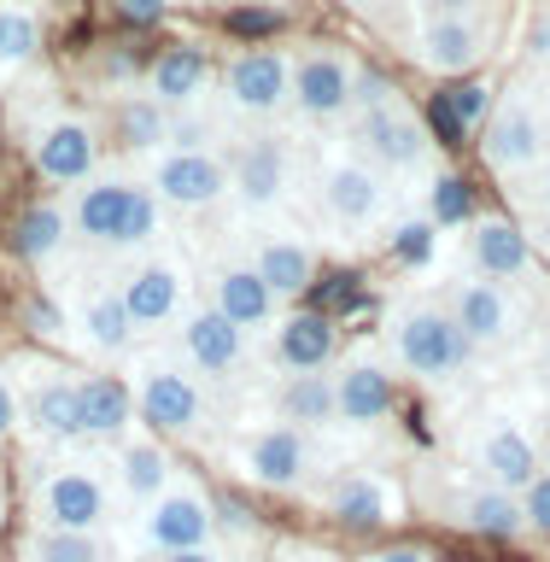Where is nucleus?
I'll return each mask as SVG.
<instances>
[{"mask_svg":"<svg viewBox=\"0 0 550 562\" xmlns=\"http://www.w3.org/2000/svg\"><path fill=\"white\" fill-rule=\"evenodd\" d=\"M65 328L77 334L88 351H100V358H123V351L135 346V316H130V305H123L117 281H100V288L70 293Z\"/></svg>","mask_w":550,"mask_h":562,"instance_id":"dca6fc26","label":"nucleus"},{"mask_svg":"<svg viewBox=\"0 0 550 562\" xmlns=\"http://www.w3.org/2000/svg\"><path fill=\"white\" fill-rule=\"evenodd\" d=\"M316 469V451H311V434L293 428V422H281V428H263L246 439V474H252L258 486H276V492H293L305 486Z\"/></svg>","mask_w":550,"mask_h":562,"instance_id":"aec40b11","label":"nucleus"},{"mask_svg":"<svg viewBox=\"0 0 550 562\" xmlns=\"http://www.w3.org/2000/svg\"><path fill=\"white\" fill-rule=\"evenodd\" d=\"M276 411L293 422V428H323V422H340V404H334V375L328 369H311V375H288L276 386Z\"/></svg>","mask_w":550,"mask_h":562,"instance_id":"c85d7f7f","label":"nucleus"},{"mask_svg":"<svg viewBox=\"0 0 550 562\" xmlns=\"http://www.w3.org/2000/svg\"><path fill=\"white\" fill-rule=\"evenodd\" d=\"M492 0H422V12L428 18H481Z\"/></svg>","mask_w":550,"mask_h":562,"instance_id":"a19ab883","label":"nucleus"},{"mask_svg":"<svg viewBox=\"0 0 550 562\" xmlns=\"http://www.w3.org/2000/svg\"><path fill=\"white\" fill-rule=\"evenodd\" d=\"M358 153L375 170H428L434 135L404 100H386V105H369L358 117Z\"/></svg>","mask_w":550,"mask_h":562,"instance_id":"6e6552de","label":"nucleus"},{"mask_svg":"<svg viewBox=\"0 0 550 562\" xmlns=\"http://www.w3.org/2000/svg\"><path fill=\"white\" fill-rule=\"evenodd\" d=\"M30 165L59 188H77L100 170V135L94 123L82 117H47L42 130L30 135Z\"/></svg>","mask_w":550,"mask_h":562,"instance_id":"ddd939ff","label":"nucleus"},{"mask_svg":"<svg viewBox=\"0 0 550 562\" xmlns=\"http://www.w3.org/2000/svg\"><path fill=\"white\" fill-rule=\"evenodd\" d=\"M117 293H123V305H130L135 328H165L188 311V270L176 258H147L117 281Z\"/></svg>","mask_w":550,"mask_h":562,"instance_id":"a211bd4d","label":"nucleus"},{"mask_svg":"<svg viewBox=\"0 0 550 562\" xmlns=\"http://www.w3.org/2000/svg\"><path fill=\"white\" fill-rule=\"evenodd\" d=\"M176 323H182V351H176V358H182L200 381H228L246 363V334L228 323L223 311L188 305Z\"/></svg>","mask_w":550,"mask_h":562,"instance_id":"4468645a","label":"nucleus"},{"mask_svg":"<svg viewBox=\"0 0 550 562\" xmlns=\"http://www.w3.org/2000/svg\"><path fill=\"white\" fill-rule=\"evenodd\" d=\"M217 82L240 117H276L293 105V59L281 47H240Z\"/></svg>","mask_w":550,"mask_h":562,"instance_id":"0eeeda50","label":"nucleus"},{"mask_svg":"<svg viewBox=\"0 0 550 562\" xmlns=\"http://www.w3.org/2000/svg\"><path fill=\"white\" fill-rule=\"evenodd\" d=\"M18 422H24V416H18V381L7 375V369H0V439H7Z\"/></svg>","mask_w":550,"mask_h":562,"instance_id":"79ce46f5","label":"nucleus"},{"mask_svg":"<svg viewBox=\"0 0 550 562\" xmlns=\"http://www.w3.org/2000/svg\"><path fill=\"white\" fill-rule=\"evenodd\" d=\"M70 235L88 240V246H105V252H130V246H147L158 240V193L147 182H130V176H88V182L70 188Z\"/></svg>","mask_w":550,"mask_h":562,"instance_id":"f257e3e1","label":"nucleus"},{"mask_svg":"<svg viewBox=\"0 0 550 562\" xmlns=\"http://www.w3.org/2000/svg\"><path fill=\"white\" fill-rule=\"evenodd\" d=\"M0 527H7V486H0Z\"/></svg>","mask_w":550,"mask_h":562,"instance_id":"603ef678","label":"nucleus"},{"mask_svg":"<svg viewBox=\"0 0 550 562\" xmlns=\"http://www.w3.org/2000/svg\"><path fill=\"white\" fill-rule=\"evenodd\" d=\"M527 59H534V65H550V12H539L534 30H527Z\"/></svg>","mask_w":550,"mask_h":562,"instance_id":"37998d69","label":"nucleus"},{"mask_svg":"<svg viewBox=\"0 0 550 562\" xmlns=\"http://www.w3.org/2000/svg\"><path fill=\"white\" fill-rule=\"evenodd\" d=\"M135 416L165 439H193L205 428V386L182 358H147L135 369Z\"/></svg>","mask_w":550,"mask_h":562,"instance_id":"7ed1b4c3","label":"nucleus"},{"mask_svg":"<svg viewBox=\"0 0 550 562\" xmlns=\"http://www.w3.org/2000/svg\"><path fill=\"white\" fill-rule=\"evenodd\" d=\"M492 105H498V100H492V88L463 77L446 100H439V112H446V123H457V130H481V123L492 117Z\"/></svg>","mask_w":550,"mask_h":562,"instance_id":"e433bc0d","label":"nucleus"},{"mask_svg":"<svg viewBox=\"0 0 550 562\" xmlns=\"http://www.w3.org/2000/svg\"><path fill=\"white\" fill-rule=\"evenodd\" d=\"M82 393V439H117L135 422V386L117 375H77Z\"/></svg>","mask_w":550,"mask_h":562,"instance_id":"cd10ccee","label":"nucleus"},{"mask_svg":"<svg viewBox=\"0 0 550 562\" xmlns=\"http://www.w3.org/2000/svg\"><path fill=\"white\" fill-rule=\"evenodd\" d=\"M117 140L130 153H165L170 147V112L153 94L117 100Z\"/></svg>","mask_w":550,"mask_h":562,"instance_id":"72a5a7b5","label":"nucleus"},{"mask_svg":"<svg viewBox=\"0 0 550 562\" xmlns=\"http://www.w3.org/2000/svg\"><path fill=\"white\" fill-rule=\"evenodd\" d=\"M316 193H323V211L340 228H375L386 217V182L375 165L363 158H334V165L316 176Z\"/></svg>","mask_w":550,"mask_h":562,"instance_id":"2eb2a0df","label":"nucleus"},{"mask_svg":"<svg viewBox=\"0 0 550 562\" xmlns=\"http://www.w3.org/2000/svg\"><path fill=\"white\" fill-rule=\"evenodd\" d=\"M539 211H545V223H550V165L539 170Z\"/></svg>","mask_w":550,"mask_h":562,"instance_id":"8fccbe9b","label":"nucleus"},{"mask_svg":"<svg viewBox=\"0 0 550 562\" xmlns=\"http://www.w3.org/2000/svg\"><path fill=\"white\" fill-rule=\"evenodd\" d=\"M428 252H434V223H404L399 240H393V258L399 263H422Z\"/></svg>","mask_w":550,"mask_h":562,"instance_id":"58836bf2","label":"nucleus"},{"mask_svg":"<svg viewBox=\"0 0 550 562\" xmlns=\"http://www.w3.org/2000/svg\"><path fill=\"white\" fill-rule=\"evenodd\" d=\"M334 351H340V334L323 311H293L276 323V363L288 375H311V369H328Z\"/></svg>","mask_w":550,"mask_h":562,"instance_id":"393cba45","label":"nucleus"},{"mask_svg":"<svg viewBox=\"0 0 550 562\" xmlns=\"http://www.w3.org/2000/svg\"><path fill=\"white\" fill-rule=\"evenodd\" d=\"M147 188L170 211H205L228 193V158L217 147H165L147 165Z\"/></svg>","mask_w":550,"mask_h":562,"instance_id":"423d86ee","label":"nucleus"},{"mask_svg":"<svg viewBox=\"0 0 550 562\" xmlns=\"http://www.w3.org/2000/svg\"><path fill=\"white\" fill-rule=\"evenodd\" d=\"M288 182H293V153L276 135H246L228 158V193L246 211H276L288 200Z\"/></svg>","mask_w":550,"mask_h":562,"instance_id":"9b49d317","label":"nucleus"},{"mask_svg":"<svg viewBox=\"0 0 550 562\" xmlns=\"http://www.w3.org/2000/svg\"><path fill=\"white\" fill-rule=\"evenodd\" d=\"M211 533H217V509H211V498L200 486H165L158 498L147 504V516H141V539L153 544L158 557L170 551H193V544H211Z\"/></svg>","mask_w":550,"mask_h":562,"instance_id":"9d476101","label":"nucleus"},{"mask_svg":"<svg viewBox=\"0 0 550 562\" xmlns=\"http://www.w3.org/2000/svg\"><path fill=\"white\" fill-rule=\"evenodd\" d=\"M246 562H258V557H246Z\"/></svg>","mask_w":550,"mask_h":562,"instance_id":"6e6d98bb","label":"nucleus"},{"mask_svg":"<svg viewBox=\"0 0 550 562\" xmlns=\"http://www.w3.org/2000/svg\"><path fill=\"white\" fill-rule=\"evenodd\" d=\"M393 358L399 369H411L416 381H457L474 358L469 334L457 328V316L446 305H434V299H422V305H399L393 311Z\"/></svg>","mask_w":550,"mask_h":562,"instance_id":"f03ea898","label":"nucleus"},{"mask_svg":"<svg viewBox=\"0 0 550 562\" xmlns=\"http://www.w3.org/2000/svg\"><path fill=\"white\" fill-rule=\"evenodd\" d=\"M205 305L223 311L240 334H258V328L276 323V305H281V299L263 288V276L252 270V263L228 258V263H217V270H211V299H205Z\"/></svg>","mask_w":550,"mask_h":562,"instance_id":"412c9836","label":"nucleus"},{"mask_svg":"<svg viewBox=\"0 0 550 562\" xmlns=\"http://www.w3.org/2000/svg\"><path fill=\"white\" fill-rule=\"evenodd\" d=\"M521 516H527V533L550 539V469H539L534 486L521 492Z\"/></svg>","mask_w":550,"mask_h":562,"instance_id":"4c0bfd02","label":"nucleus"},{"mask_svg":"<svg viewBox=\"0 0 550 562\" xmlns=\"http://www.w3.org/2000/svg\"><path fill=\"white\" fill-rule=\"evenodd\" d=\"M70 240V217L65 205H30L24 217L12 223V252L24 263H53Z\"/></svg>","mask_w":550,"mask_h":562,"instance_id":"2f4dec72","label":"nucleus"},{"mask_svg":"<svg viewBox=\"0 0 550 562\" xmlns=\"http://www.w3.org/2000/svg\"><path fill=\"white\" fill-rule=\"evenodd\" d=\"M112 516V486L94 463H53L35 481V527H70V533H100Z\"/></svg>","mask_w":550,"mask_h":562,"instance_id":"39448f33","label":"nucleus"},{"mask_svg":"<svg viewBox=\"0 0 550 562\" xmlns=\"http://www.w3.org/2000/svg\"><path fill=\"white\" fill-rule=\"evenodd\" d=\"M439 211H446V217H463V193H457V182H439Z\"/></svg>","mask_w":550,"mask_h":562,"instance_id":"de8ad7c7","label":"nucleus"},{"mask_svg":"<svg viewBox=\"0 0 550 562\" xmlns=\"http://www.w3.org/2000/svg\"><path fill=\"white\" fill-rule=\"evenodd\" d=\"M481 158L498 182H521L550 165V135H545V117L534 100L509 94L492 105V117L481 123Z\"/></svg>","mask_w":550,"mask_h":562,"instance_id":"20e7f679","label":"nucleus"},{"mask_svg":"<svg viewBox=\"0 0 550 562\" xmlns=\"http://www.w3.org/2000/svg\"><path fill=\"white\" fill-rule=\"evenodd\" d=\"M112 7H117V18H123V24L147 30V24H158V18H165V7H170V0H112Z\"/></svg>","mask_w":550,"mask_h":562,"instance_id":"ea45409f","label":"nucleus"},{"mask_svg":"<svg viewBox=\"0 0 550 562\" xmlns=\"http://www.w3.org/2000/svg\"><path fill=\"white\" fill-rule=\"evenodd\" d=\"M35 47H42V18L30 7H18V0H7V7H0V70L30 65Z\"/></svg>","mask_w":550,"mask_h":562,"instance_id":"c9c22d12","label":"nucleus"},{"mask_svg":"<svg viewBox=\"0 0 550 562\" xmlns=\"http://www.w3.org/2000/svg\"><path fill=\"white\" fill-rule=\"evenodd\" d=\"M246 263L263 276V288H270L276 299H299L316 281V252L299 235H263Z\"/></svg>","mask_w":550,"mask_h":562,"instance_id":"bb28decb","label":"nucleus"},{"mask_svg":"<svg viewBox=\"0 0 550 562\" xmlns=\"http://www.w3.org/2000/svg\"><path fill=\"white\" fill-rule=\"evenodd\" d=\"M351 7H363V12H369V7H381V0H351Z\"/></svg>","mask_w":550,"mask_h":562,"instance_id":"864d4df0","label":"nucleus"},{"mask_svg":"<svg viewBox=\"0 0 550 562\" xmlns=\"http://www.w3.org/2000/svg\"><path fill=\"white\" fill-rule=\"evenodd\" d=\"M363 562H434V557L416 551V544H393V551H375V557H363Z\"/></svg>","mask_w":550,"mask_h":562,"instance_id":"c03bdc74","label":"nucleus"},{"mask_svg":"<svg viewBox=\"0 0 550 562\" xmlns=\"http://www.w3.org/2000/svg\"><path fill=\"white\" fill-rule=\"evenodd\" d=\"M30 328H42V334H59V328H65V316L53 311V305H30Z\"/></svg>","mask_w":550,"mask_h":562,"instance_id":"49530a36","label":"nucleus"},{"mask_svg":"<svg viewBox=\"0 0 550 562\" xmlns=\"http://www.w3.org/2000/svg\"><path fill=\"white\" fill-rule=\"evenodd\" d=\"M386 509H393V498H386V486L375 481V474H334L328 481V516L340 527H375L386 521Z\"/></svg>","mask_w":550,"mask_h":562,"instance_id":"c756f323","label":"nucleus"},{"mask_svg":"<svg viewBox=\"0 0 550 562\" xmlns=\"http://www.w3.org/2000/svg\"><path fill=\"white\" fill-rule=\"evenodd\" d=\"M351 82H358V65L334 47H311L293 59V112L311 123H334L351 112Z\"/></svg>","mask_w":550,"mask_h":562,"instance_id":"f8f14e48","label":"nucleus"},{"mask_svg":"<svg viewBox=\"0 0 550 562\" xmlns=\"http://www.w3.org/2000/svg\"><path fill=\"white\" fill-rule=\"evenodd\" d=\"M474 463H481V474L498 492H521L534 486V474L545 469L539 463V446H534V434H521L516 422H486L481 428V446H474Z\"/></svg>","mask_w":550,"mask_h":562,"instance_id":"4be33fe9","label":"nucleus"},{"mask_svg":"<svg viewBox=\"0 0 550 562\" xmlns=\"http://www.w3.org/2000/svg\"><path fill=\"white\" fill-rule=\"evenodd\" d=\"M158 562H223L211 544H193V551H170V557H158Z\"/></svg>","mask_w":550,"mask_h":562,"instance_id":"09e8293b","label":"nucleus"},{"mask_svg":"<svg viewBox=\"0 0 550 562\" xmlns=\"http://www.w3.org/2000/svg\"><path fill=\"white\" fill-rule=\"evenodd\" d=\"M117 486H123V498L153 504L158 492L170 486L165 446H158V439H123V446H117Z\"/></svg>","mask_w":550,"mask_h":562,"instance_id":"7c9ffc66","label":"nucleus"},{"mask_svg":"<svg viewBox=\"0 0 550 562\" xmlns=\"http://www.w3.org/2000/svg\"><path fill=\"white\" fill-rule=\"evenodd\" d=\"M24 562H112L100 533H70V527H35Z\"/></svg>","mask_w":550,"mask_h":562,"instance_id":"f704fd0d","label":"nucleus"},{"mask_svg":"<svg viewBox=\"0 0 550 562\" xmlns=\"http://www.w3.org/2000/svg\"><path fill=\"white\" fill-rule=\"evenodd\" d=\"M457 521H463L469 533H481V539H516V533H527L521 498H516V492H498V486L469 492V498L457 504Z\"/></svg>","mask_w":550,"mask_h":562,"instance_id":"473e14b6","label":"nucleus"},{"mask_svg":"<svg viewBox=\"0 0 550 562\" xmlns=\"http://www.w3.org/2000/svg\"><path fill=\"white\" fill-rule=\"evenodd\" d=\"M457 316V328L469 334V346L481 351V346H504V340H516V299L504 293V281H486V276H469V281H457L451 288V305Z\"/></svg>","mask_w":550,"mask_h":562,"instance_id":"6ab92c4d","label":"nucleus"},{"mask_svg":"<svg viewBox=\"0 0 550 562\" xmlns=\"http://www.w3.org/2000/svg\"><path fill=\"white\" fill-rule=\"evenodd\" d=\"M539 375H545V386H550V340H545V351H539Z\"/></svg>","mask_w":550,"mask_h":562,"instance_id":"3c124183","label":"nucleus"},{"mask_svg":"<svg viewBox=\"0 0 550 562\" xmlns=\"http://www.w3.org/2000/svg\"><path fill=\"white\" fill-rule=\"evenodd\" d=\"M18 416H24L42 439H53V446L82 439V393H77V375H70V369H59V363H30V381L18 386Z\"/></svg>","mask_w":550,"mask_h":562,"instance_id":"1a4fd4ad","label":"nucleus"},{"mask_svg":"<svg viewBox=\"0 0 550 562\" xmlns=\"http://www.w3.org/2000/svg\"><path fill=\"white\" fill-rule=\"evenodd\" d=\"M205 77H211L205 53L193 47V42H176V47H165V53L147 65V94L165 105V112H188V105H200Z\"/></svg>","mask_w":550,"mask_h":562,"instance_id":"a878e982","label":"nucleus"},{"mask_svg":"<svg viewBox=\"0 0 550 562\" xmlns=\"http://www.w3.org/2000/svg\"><path fill=\"white\" fill-rule=\"evenodd\" d=\"M469 263L486 281H516L534 270V240H527L521 223L486 211V217H469Z\"/></svg>","mask_w":550,"mask_h":562,"instance_id":"5701e85b","label":"nucleus"},{"mask_svg":"<svg viewBox=\"0 0 550 562\" xmlns=\"http://www.w3.org/2000/svg\"><path fill=\"white\" fill-rule=\"evenodd\" d=\"M411 53L434 77H469L486 59V18H422Z\"/></svg>","mask_w":550,"mask_h":562,"instance_id":"f3484780","label":"nucleus"},{"mask_svg":"<svg viewBox=\"0 0 550 562\" xmlns=\"http://www.w3.org/2000/svg\"><path fill=\"white\" fill-rule=\"evenodd\" d=\"M334 404H340V422H351V428H369V422H386L399 404V386L393 375L375 363V358H358L346 363L340 375H334Z\"/></svg>","mask_w":550,"mask_h":562,"instance_id":"b1692460","label":"nucleus"},{"mask_svg":"<svg viewBox=\"0 0 550 562\" xmlns=\"http://www.w3.org/2000/svg\"><path fill=\"white\" fill-rule=\"evenodd\" d=\"M276 24H281V12H240V18H235V30H246V35L276 30Z\"/></svg>","mask_w":550,"mask_h":562,"instance_id":"a18cd8bd","label":"nucleus"},{"mask_svg":"<svg viewBox=\"0 0 550 562\" xmlns=\"http://www.w3.org/2000/svg\"><path fill=\"white\" fill-rule=\"evenodd\" d=\"M545 446H550V411H545Z\"/></svg>","mask_w":550,"mask_h":562,"instance_id":"5fc2aeb1","label":"nucleus"}]
</instances>
